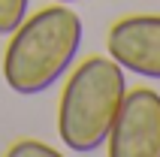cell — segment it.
Here are the masks:
<instances>
[{
	"mask_svg": "<svg viewBox=\"0 0 160 157\" xmlns=\"http://www.w3.org/2000/svg\"><path fill=\"white\" fill-rule=\"evenodd\" d=\"M30 0H0V36L12 33L21 21L27 18Z\"/></svg>",
	"mask_w": 160,
	"mask_h": 157,
	"instance_id": "obj_5",
	"label": "cell"
},
{
	"mask_svg": "<svg viewBox=\"0 0 160 157\" xmlns=\"http://www.w3.org/2000/svg\"><path fill=\"white\" fill-rule=\"evenodd\" d=\"M82 18L67 3L45 6L12 30L3 54V78L21 97L42 94L72 67L82 48Z\"/></svg>",
	"mask_w": 160,
	"mask_h": 157,
	"instance_id": "obj_1",
	"label": "cell"
},
{
	"mask_svg": "<svg viewBox=\"0 0 160 157\" xmlns=\"http://www.w3.org/2000/svg\"><path fill=\"white\" fill-rule=\"evenodd\" d=\"M127 94L124 70L112 58H88L67 78L58 103V133L67 151L94 154L106 145L118 106Z\"/></svg>",
	"mask_w": 160,
	"mask_h": 157,
	"instance_id": "obj_2",
	"label": "cell"
},
{
	"mask_svg": "<svg viewBox=\"0 0 160 157\" xmlns=\"http://www.w3.org/2000/svg\"><path fill=\"white\" fill-rule=\"evenodd\" d=\"M58 3H79V0H58Z\"/></svg>",
	"mask_w": 160,
	"mask_h": 157,
	"instance_id": "obj_7",
	"label": "cell"
},
{
	"mask_svg": "<svg viewBox=\"0 0 160 157\" xmlns=\"http://www.w3.org/2000/svg\"><path fill=\"white\" fill-rule=\"evenodd\" d=\"M6 154L9 157H58V148H52V145H45L39 139H21Z\"/></svg>",
	"mask_w": 160,
	"mask_h": 157,
	"instance_id": "obj_6",
	"label": "cell"
},
{
	"mask_svg": "<svg viewBox=\"0 0 160 157\" xmlns=\"http://www.w3.org/2000/svg\"><path fill=\"white\" fill-rule=\"evenodd\" d=\"M109 157H160V94L127 91L106 139Z\"/></svg>",
	"mask_w": 160,
	"mask_h": 157,
	"instance_id": "obj_3",
	"label": "cell"
},
{
	"mask_svg": "<svg viewBox=\"0 0 160 157\" xmlns=\"http://www.w3.org/2000/svg\"><path fill=\"white\" fill-rule=\"evenodd\" d=\"M109 58L142 78L160 82V15H127L109 27Z\"/></svg>",
	"mask_w": 160,
	"mask_h": 157,
	"instance_id": "obj_4",
	"label": "cell"
}]
</instances>
